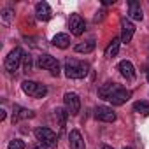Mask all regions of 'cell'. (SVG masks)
<instances>
[{
	"instance_id": "26",
	"label": "cell",
	"mask_w": 149,
	"mask_h": 149,
	"mask_svg": "<svg viewBox=\"0 0 149 149\" xmlns=\"http://www.w3.org/2000/svg\"><path fill=\"white\" fill-rule=\"evenodd\" d=\"M4 119H6V111L0 109V121H4Z\"/></svg>"
},
{
	"instance_id": "20",
	"label": "cell",
	"mask_w": 149,
	"mask_h": 149,
	"mask_svg": "<svg viewBox=\"0 0 149 149\" xmlns=\"http://www.w3.org/2000/svg\"><path fill=\"white\" fill-rule=\"evenodd\" d=\"M133 111L142 114V116H147L149 114V104L147 102H135L133 104Z\"/></svg>"
},
{
	"instance_id": "25",
	"label": "cell",
	"mask_w": 149,
	"mask_h": 149,
	"mask_svg": "<svg viewBox=\"0 0 149 149\" xmlns=\"http://www.w3.org/2000/svg\"><path fill=\"white\" fill-rule=\"evenodd\" d=\"M114 2H116V0H102L104 6H111V4H114Z\"/></svg>"
},
{
	"instance_id": "24",
	"label": "cell",
	"mask_w": 149,
	"mask_h": 149,
	"mask_svg": "<svg viewBox=\"0 0 149 149\" xmlns=\"http://www.w3.org/2000/svg\"><path fill=\"white\" fill-rule=\"evenodd\" d=\"M11 18H13V11H11V9H4V11H2V19H4L6 23H11Z\"/></svg>"
},
{
	"instance_id": "23",
	"label": "cell",
	"mask_w": 149,
	"mask_h": 149,
	"mask_svg": "<svg viewBox=\"0 0 149 149\" xmlns=\"http://www.w3.org/2000/svg\"><path fill=\"white\" fill-rule=\"evenodd\" d=\"M32 65H33V63H32V56H30V54H25V58H23V70H25L26 74L32 70Z\"/></svg>"
},
{
	"instance_id": "7",
	"label": "cell",
	"mask_w": 149,
	"mask_h": 149,
	"mask_svg": "<svg viewBox=\"0 0 149 149\" xmlns=\"http://www.w3.org/2000/svg\"><path fill=\"white\" fill-rule=\"evenodd\" d=\"M63 102H65V111L68 112V116H76L79 112V109H81V98L76 93H65Z\"/></svg>"
},
{
	"instance_id": "29",
	"label": "cell",
	"mask_w": 149,
	"mask_h": 149,
	"mask_svg": "<svg viewBox=\"0 0 149 149\" xmlns=\"http://www.w3.org/2000/svg\"><path fill=\"white\" fill-rule=\"evenodd\" d=\"M146 77H147V81H149V72H147V76H146Z\"/></svg>"
},
{
	"instance_id": "13",
	"label": "cell",
	"mask_w": 149,
	"mask_h": 149,
	"mask_svg": "<svg viewBox=\"0 0 149 149\" xmlns=\"http://www.w3.org/2000/svg\"><path fill=\"white\" fill-rule=\"evenodd\" d=\"M128 18H132L135 21H142V18H144L140 4L135 2V0H130V2H128Z\"/></svg>"
},
{
	"instance_id": "6",
	"label": "cell",
	"mask_w": 149,
	"mask_h": 149,
	"mask_svg": "<svg viewBox=\"0 0 149 149\" xmlns=\"http://www.w3.org/2000/svg\"><path fill=\"white\" fill-rule=\"evenodd\" d=\"M130 97H132V93L126 90V88H123V86H116V90L111 93V97L107 98V102H111L112 105H123V104H126L128 100H130Z\"/></svg>"
},
{
	"instance_id": "5",
	"label": "cell",
	"mask_w": 149,
	"mask_h": 149,
	"mask_svg": "<svg viewBox=\"0 0 149 149\" xmlns=\"http://www.w3.org/2000/svg\"><path fill=\"white\" fill-rule=\"evenodd\" d=\"M37 65H39L40 68H44V70H49L51 76H58V74H60V63H58V60L53 58L51 54H42V56H39Z\"/></svg>"
},
{
	"instance_id": "21",
	"label": "cell",
	"mask_w": 149,
	"mask_h": 149,
	"mask_svg": "<svg viewBox=\"0 0 149 149\" xmlns=\"http://www.w3.org/2000/svg\"><path fill=\"white\" fill-rule=\"evenodd\" d=\"M54 112H56V118H58V121H60V128L63 130V126H65V119H67L68 112H65L63 109H56Z\"/></svg>"
},
{
	"instance_id": "17",
	"label": "cell",
	"mask_w": 149,
	"mask_h": 149,
	"mask_svg": "<svg viewBox=\"0 0 149 149\" xmlns=\"http://www.w3.org/2000/svg\"><path fill=\"white\" fill-rule=\"evenodd\" d=\"M119 44H121V39H112L109 42V46L105 47V56L107 58H114L119 53Z\"/></svg>"
},
{
	"instance_id": "22",
	"label": "cell",
	"mask_w": 149,
	"mask_h": 149,
	"mask_svg": "<svg viewBox=\"0 0 149 149\" xmlns=\"http://www.w3.org/2000/svg\"><path fill=\"white\" fill-rule=\"evenodd\" d=\"M7 149H25V142H23V140H19V139H14V140H11V142H9Z\"/></svg>"
},
{
	"instance_id": "11",
	"label": "cell",
	"mask_w": 149,
	"mask_h": 149,
	"mask_svg": "<svg viewBox=\"0 0 149 149\" xmlns=\"http://www.w3.org/2000/svg\"><path fill=\"white\" fill-rule=\"evenodd\" d=\"M118 70H119V74H121L125 79H128V81H133L135 79V67L132 65V61H128V60L119 61Z\"/></svg>"
},
{
	"instance_id": "19",
	"label": "cell",
	"mask_w": 149,
	"mask_h": 149,
	"mask_svg": "<svg viewBox=\"0 0 149 149\" xmlns=\"http://www.w3.org/2000/svg\"><path fill=\"white\" fill-rule=\"evenodd\" d=\"M95 40H86V42H79L77 46H76V53H84V54H88V53H91L93 49H95Z\"/></svg>"
},
{
	"instance_id": "28",
	"label": "cell",
	"mask_w": 149,
	"mask_h": 149,
	"mask_svg": "<svg viewBox=\"0 0 149 149\" xmlns=\"http://www.w3.org/2000/svg\"><path fill=\"white\" fill-rule=\"evenodd\" d=\"M102 149H112V147H111V146H107V144H104V146H102Z\"/></svg>"
},
{
	"instance_id": "27",
	"label": "cell",
	"mask_w": 149,
	"mask_h": 149,
	"mask_svg": "<svg viewBox=\"0 0 149 149\" xmlns=\"http://www.w3.org/2000/svg\"><path fill=\"white\" fill-rule=\"evenodd\" d=\"M33 149H47V146H44V144H39V146H35Z\"/></svg>"
},
{
	"instance_id": "10",
	"label": "cell",
	"mask_w": 149,
	"mask_h": 149,
	"mask_svg": "<svg viewBox=\"0 0 149 149\" xmlns=\"http://www.w3.org/2000/svg\"><path fill=\"white\" fill-rule=\"evenodd\" d=\"M133 33H135V26L130 19H123L121 21V42L123 44H128L132 39H133Z\"/></svg>"
},
{
	"instance_id": "2",
	"label": "cell",
	"mask_w": 149,
	"mask_h": 149,
	"mask_svg": "<svg viewBox=\"0 0 149 149\" xmlns=\"http://www.w3.org/2000/svg\"><path fill=\"white\" fill-rule=\"evenodd\" d=\"M21 90L32 98H44L47 95V88L44 84L37 83V81H23L21 83Z\"/></svg>"
},
{
	"instance_id": "14",
	"label": "cell",
	"mask_w": 149,
	"mask_h": 149,
	"mask_svg": "<svg viewBox=\"0 0 149 149\" xmlns=\"http://www.w3.org/2000/svg\"><path fill=\"white\" fill-rule=\"evenodd\" d=\"M35 114L30 111V109H23V107H19V105H14V109H13V123H16V121H19V119H30V118H33Z\"/></svg>"
},
{
	"instance_id": "1",
	"label": "cell",
	"mask_w": 149,
	"mask_h": 149,
	"mask_svg": "<svg viewBox=\"0 0 149 149\" xmlns=\"http://www.w3.org/2000/svg\"><path fill=\"white\" fill-rule=\"evenodd\" d=\"M90 65L86 61H79L76 58H67L65 61V76L68 79H83L88 76Z\"/></svg>"
},
{
	"instance_id": "12",
	"label": "cell",
	"mask_w": 149,
	"mask_h": 149,
	"mask_svg": "<svg viewBox=\"0 0 149 149\" xmlns=\"http://www.w3.org/2000/svg\"><path fill=\"white\" fill-rule=\"evenodd\" d=\"M51 7H49V4L47 2H39L37 6H35V16H37V19H40V21H47V19H51Z\"/></svg>"
},
{
	"instance_id": "9",
	"label": "cell",
	"mask_w": 149,
	"mask_h": 149,
	"mask_svg": "<svg viewBox=\"0 0 149 149\" xmlns=\"http://www.w3.org/2000/svg\"><path fill=\"white\" fill-rule=\"evenodd\" d=\"M95 118L98 121H104V123H112V121H116V112L111 107L100 105V107L95 109Z\"/></svg>"
},
{
	"instance_id": "16",
	"label": "cell",
	"mask_w": 149,
	"mask_h": 149,
	"mask_svg": "<svg viewBox=\"0 0 149 149\" xmlns=\"http://www.w3.org/2000/svg\"><path fill=\"white\" fill-rule=\"evenodd\" d=\"M53 46H56V47H60V49H65V47L70 46V37H68L67 33H56V35L53 37Z\"/></svg>"
},
{
	"instance_id": "4",
	"label": "cell",
	"mask_w": 149,
	"mask_h": 149,
	"mask_svg": "<svg viewBox=\"0 0 149 149\" xmlns=\"http://www.w3.org/2000/svg\"><path fill=\"white\" fill-rule=\"evenodd\" d=\"M35 137H37V140H39L40 144H44V146H47V147H54L56 142H58L56 133H54L51 128H46V126L37 128V130H35Z\"/></svg>"
},
{
	"instance_id": "30",
	"label": "cell",
	"mask_w": 149,
	"mask_h": 149,
	"mask_svg": "<svg viewBox=\"0 0 149 149\" xmlns=\"http://www.w3.org/2000/svg\"><path fill=\"white\" fill-rule=\"evenodd\" d=\"M123 149H132V147H123Z\"/></svg>"
},
{
	"instance_id": "18",
	"label": "cell",
	"mask_w": 149,
	"mask_h": 149,
	"mask_svg": "<svg viewBox=\"0 0 149 149\" xmlns=\"http://www.w3.org/2000/svg\"><path fill=\"white\" fill-rule=\"evenodd\" d=\"M116 86H118L116 83H105V84L98 90V97H100V98H104V100H107V98L111 97V93L116 90Z\"/></svg>"
},
{
	"instance_id": "8",
	"label": "cell",
	"mask_w": 149,
	"mask_h": 149,
	"mask_svg": "<svg viewBox=\"0 0 149 149\" xmlns=\"http://www.w3.org/2000/svg\"><path fill=\"white\" fill-rule=\"evenodd\" d=\"M68 28H70V32L74 33V35H83L84 33V28H86V23H84V19L79 16V14H72L70 16V21H68Z\"/></svg>"
},
{
	"instance_id": "15",
	"label": "cell",
	"mask_w": 149,
	"mask_h": 149,
	"mask_svg": "<svg viewBox=\"0 0 149 149\" xmlns=\"http://www.w3.org/2000/svg\"><path fill=\"white\" fill-rule=\"evenodd\" d=\"M68 142H70V149H84V140H83L79 130H72L70 132Z\"/></svg>"
},
{
	"instance_id": "3",
	"label": "cell",
	"mask_w": 149,
	"mask_h": 149,
	"mask_svg": "<svg viewBox=\"0 0 149 149\" xmlns=\"http://www.w3.org/2000/svg\"><path fill=\"white\" fill-rule=\"evenodd\" d=\"M23 58H25L23 49H21V47H14V49L6 56V61H4L6 70H7V72H14V70H18V67H19V63L23 61Z\"/></svg>"
}]
</instances>
